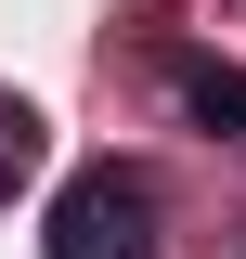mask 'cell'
Returning a JSON list of instances; mask_svg holds the SVG:
<instances>
[{"mask_svg": "<svg viewBox=\"0 0 246 259\" xmlns=\"http://www.w3.org/2000/svg\"><path fill=\"white\" fill-rule=\"evenodd\" d=\"M182 104L194 130H246V65H182Z\"/></svg>", "mask_w": 246, "mask_h": 259, "instance_id": "cell-3", "label": "cell"}, {"mask_svg": "<svg viewBox=\"0 0 246 259\" xmlns=\"http://www.w3.org/2000/svg\"><path fill=\"white\" fill-rule=\"evenodd\" d=\"M39 156H52L39 104H26V91H0V194H13V182H39Z\"/></svg>", "mask_w": 246, "mask_h": 259, "instance_id": "cell-2", "label": "cell"}, {"mask_svg": "<svg viewBox=\"0 0 246 259\" xmlns=\"http://www.w3.org/2000/svg\"><path fill=\"white\" fill-rule=\"evenodd\" d=\"M143 221H155V194L143 168H78V182L52 194V259H143Z\"/></svg>", "mask_w": 246, "mask_h": 259, "instance_id": "cell-1", "label": "cell"}]
</instances>
